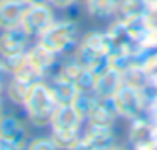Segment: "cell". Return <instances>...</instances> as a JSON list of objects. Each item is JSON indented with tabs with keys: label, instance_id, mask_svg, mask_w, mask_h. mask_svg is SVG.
<instances>
[{
	"label": "cell",
	"instance_id": "8fae6325",
	"mask_svg": "<svg viewBox=\"0 0 157 150\" xmlns=\"http://www.w3.org/2000/svg\"><path fill=\"white\" fill-rule=\"evenodd\" d=\"M27 54L36 64H39L42 69H48L49 66H52V62H54V54L56 52H52L51 49H48L46 46L39 44V46H36L34 49H31Z\"/></svg>",
	"mask_w": 157,
	"mask_h": 150
},
{
	"label": "cell",
	"instance_id": "2e32d148",
	"mask_svg": "<svg viewBox=\"0 0 157 150\" xmlns=\"http://www.w3.org/2000/svg\"><path fill=\"white\" fill-rule=\"evenodd\" d=\"M9 73V68L5 62H0V83H2V79H4V76Z\"/></svg>",
	"mask_w": 157,
	"mask_h": 150
},
{
	"label": "cell",
	"instance_id": "6da1fadb",
	"mask_svg": "<svg viewBox=\"0 0 157 150\" xmlns=\"http://www.w3.org/2000/svg\"><path fill=\"white\" fill-rule=\"evenodd\" d=\"M24 106L29 113V118L36 125H48L58 108V101L52 95V89L39 81L31 86Z\"/></svg>",
	"mask_w": 157,
	"mask_h": 150
},
{
	"label": "cell",
	"instance_id": "ba28073f",
	"mask_svg": "<svg viewBox=\"0 0 157 150\" xmlns=\"http://www.w3.org/2000/svg\"><path fill=\"white\" fill-rule=\"evenodd\" d=\"M51 89H52V95H54L58 105H73V101L76 99L78 91H79L78 86L73 81H69L68 78H64V76H59L52 83Z\"/></svg>",
	"mask_w": 157,
	"mask_h": 150
},
{
	"label": "cell",
	"instance_id": "277c9868",
	"mask_svg": "<svg viewBox=\"0 0 157 150\" xmlns=\"http://www.w3.org/2000/svg\"><path fill=\"white\" fill-rule=\"evenodd\" d=\"M79 123H81V113L75 108V105H58L51 118L52 130L61 133H78Z\"/></svg>",
	"mask_w": 157,
	"mask_h": 150
},
{
	"label": "cell",
	"instance_id": "5b68a950",
	"mask_svg": "<svg viewBox=\"0 0 157 150\" xmlns=\"http://www.w3.org/2000/svg\"><path fill=\"white\" fill-rule=\"evenodd\" d=\"M27 7L24 0H0V29L12 31L21 27Z\"/></svg>",
	"mask_w": 157,
	"mask_h": 150
},
{
	"label": "cell",
	"instance_id": "7a4b0ae2",
	"mask_svg": "<svg viewBox=\"0 0 157 150\" xmlns=\"http://www.w3.org/2000/svg\"><path fill=\"white\" fill-rule=\"evenodd\" d=\"M76 29L71 22H52L41 34V44L52 52H61L75 42Z\"/></svg>",
	"mask_w": 157,
	"mask_h": 150
},
{
	"label": "cell",
	"instance_id": "9c48e42d",
	"mask_svg": "<svg viewBox=\"0 0 157 150\" xmlns=\"http://www.w3.org/2000/svg\"><path fill=\"white\" fill-rule=\"evenodd\" d=\"M115 99H117V108H118V111L125 113V115H133V113L139 110L137 95H135V93H133L130 88L117 89Z\"/></svg>",
	"mask_w": 157,
	"mask_h": 150
},
{
	"label": "cell",
	"instance_id": "4fadbf2b",
	"mask_svg": "<svg viewBox=\"0 0 157 150\" xmlns=\"http://www.w3.org/2000/svg\"><path fill=\"white\" fill-rule=\"evenodd\" d=\"M88 9L96 17H105L113 10V0H88Z\"/></svg>",
	"mask_w": 157,
	"mask_h": 150
},
{
	"label": "cell",
	"instance_id": "30bf717a",
	"mask_svg": "<svg viewBox=\"0 0 157 150\" xmlns=\"http://www.w3.org/2000/svg\"><path fill=\"white\" fill-rule=\"evenodd\" d=\"M117 74H113L112 71L103 73L98 76V79H95V88L98 91V95L101 96H115L117 93Z\"/></svg>",
	"mask_w": 157,
	"mask_h": 150
},
{
	"label": "cell",
	"instance_id": "8992f818",
	"mask_svg": "<svg viewBox=\"0 0 157 150\" xmlns=\"http://www.w3.org/2000/svg\"><path fill=\"white\" fill-rule=\"evenodd\" d=\"M24 128L14 116H0V148H19L24 143Z\"/></svg>",
	"mask_w": 157,
	"mask_h": 150
},
{
	"label": "cell",
	"instance_id": "e0dca14e",
	"mask_svg": "<svg viewBox=\"0 0 157 150\" xmlns=\"http://www.w3.org/2000/svg\"><path fill=\"white\" fill-rule=\"evenodd\" d=\"M27 5H41V4H46L48 0H24Z\"/></svg>",
	"mask_w": 157,
	"mask_h": 150
},
{
	"label": "cell",
	"instance_id": "3957f363",
	"mask_svg": "<svg viewBox=\"0 0 157 150\" xmlns=\"http://www.w3.org/2000/svg\"><path fill=\"white\" fill-rule=\"evenodd\" d=\"M51 24H52L51 10L48 9L46 4H41V5H29L24 17H22L21 27L24 29V32L27 36H37V37H41V34Z\"/></svg>",
	"mask_w": 157,
	"mask_h": 150
},
{
	"label": "cell",
	"instance_id": "5bb4252c",
	"mask_svg": "<svg viewBox=\"0 0 157 150\" xmlns=\"http://www.w3.org/2000/svg\"><path fill=\"white\" fill-rule=\"evenodd\" d=\"M56 142L54 140H36L29 145V148H54Z\"/></svg>",
	"mask_w": 157,
	"mask_h": 150
},
{
	"label": "cell",
	"instance_id": "9a60e30c",
	"mask_svg": "<svg viewBox=\"0 0 157 150\" xmlns=\"http://www.w3.org/2000/svg\"><path fill=\"white\" fill-rule=\"evenodd\" d=\"M49 4H52L54 7H59V9H64L68 7V5H71L75 0H48Z\"/></svg>",
	"mask_w": 157,
	"mask_h": 150
},
{
	"label": "cell",
	"instance_id": "7c38bea8",
	"mask_svg": "<svg viewBox=\"0 0 157 150\" xmlns=\"http://www.w3.org/2000/svg\"><path fill=\"white\" fill-rule=\"evenodd\" d=\"M31 86L32 84L22 81V79L14 78V79H12V83L9 84V96H10V99H14L15 103H22V105H24Z\"/></svg>",
	"mask_w": 157,
	"mask_h": 150
},
{
	"label": "cell",
	"instance_id": "52a82bcc",
	"mask_svg": "<svg viewBox=\"0 0 157 150\" xmlns=\"http://www.w3.org/2000/svg\"><path fill=\"white\" fill-rule=\"evenodd\" d=\"M25 46H27V34L22 27L5 31L4 36H0V54L5 59L24 54Z\"/></svg>",
	"mask_w": 157,
	"mask_h": 150
}]
</instances>
